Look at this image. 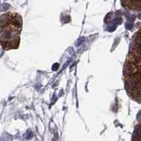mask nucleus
I'll list each match as a JSON object with an SVG mask.
<instances>
[{"instance_id": "1", "label": "nucleus", "mask_w": 141, "mask_h": 141, "mask_svg": "<svg viewBox=\"0 0 141 141\" xmlns=\"http://www.w3.org/2000/svg\"><path fill=\"white\" fill-rule=\"evenodd\" d=\"M138 70V67L134 63H132V62H127L125 63L124 66H123V74L124 76H131V75L134 74Z\"/></svg>"}, {"instance_id": "2", "label": "nucleus", "mask_w": 141, "mask_h": 141, "mask_svg": "<svg viewBox=\"0 0 141 141\" xmlns=\"http://www.w3.org/2000/svg\"><path fill=\"white\" fill-rule=\"evenodd\" d=\"M13 31L12 29H10L8 26H6V28H3L0 32V36H1V40L2 41H8L11 40V39L15 38V36L13 35Z\"/></svg>"}, {"instance_id": "3", "label": "nucleus", "mask_w": 141, "mask_h": 141, "mask_svg": "<svg viewBox=\"0 0 141 141\" xmlns=\"http://www.w3.org/2000/svg\"><path fill=\"white\" fill-rule=\"evenodd\" d=\"M12 17L13 15L11 13H4L0 16V26L2 28L9 26L12 22Z\"/></svg>"}, {"instance_id": "4", "label": "nucleus", "mask_w": 141, "mask_h": 141, "mask_svg": "<svg viewBox=\"0 0 141 141\" xmlns=\"http://www.w3.org/2000/svg\"><path fill=\"white\" fill-rule=\"evenodd\" d=\"M11 24H13V26H21L22 25V19H21V17L18 15V14H15L14 16L12 17V22Z\"/></svg>"}, {"instance_id": "5", "label": "nucleus", "mask_w": 141, "mask_h": 141, "mask_svg": "<svg viewBox=\"0 0 141 141\" xmlns=\"http://www.w3.org/2000/svg\"><path fill=\"white\" fill-rule=\"evenodd\" d=\"M135 99L138 101H141V89L135 91Z\"/></svg>"}, {"instance_id": "6", "label": "nucleus", "mask_w": 141, "mask_h": 141, "mask_svg": "<svg viewBox=\"0 0 141 141\" xmlns=\"http://www.w3.org/2000/svg\"><path fill=\"white\" fill-rule=\"evenodd\" d=\"M134 134L138 135V137L141 138V127H139V126H137L134 131Z\"/></svg>"}, {"instance_id": "7", "label": "nucleus", "mask_w": 141, "mask_h": 141, "mask_svg": "<svg viewBox=\"0 0 141 141\" xmlns=\"http://www.w3.org/2000/svg\"><path fill=\"white\" fill-rule=\"evenodd\" d=\"M133 28V26H132V23H130V22H127L126 23V28L129 29V30H131Z\"/></svg>"}, {"instance_id": "8", "label": "nucleus", "mask_w": 141, "mask_h": 141, "mask_svg": "<svg viewBox=\"0 0 141 141\" xmlns=\"http://www.w3.org/2000/svg\"><path fill=\"white\" fill-rule=\"evenodd\" d=\"M115 22L116 24H121V23H122V18H116L115 19Z\"/></svg>"}]
</instances>
